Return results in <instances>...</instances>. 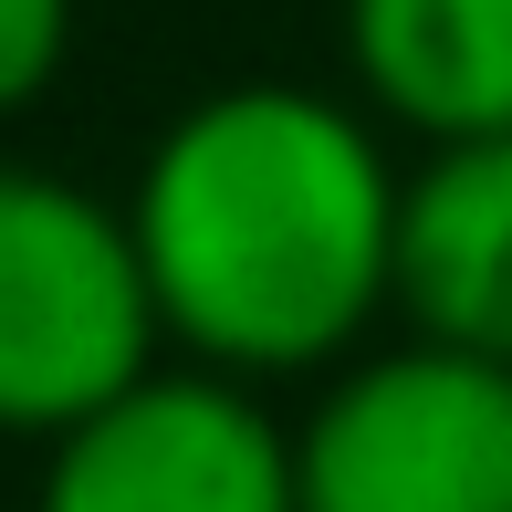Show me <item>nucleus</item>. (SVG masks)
Masks as SVG:
<instances>
[{"instance_id": "f257e3e1", "label": "nucleus", "mask_w": 512, "mask_h": 512, "mask_svg": "<svg viewBox=\"0 0 512 512\" xmlns=\"http://www.w3.org/2000/svg\"><path fill=\"white\" fill-rule=\"evenodd\" d=\"M398 147L366 95L209 84L147 136L126 230L178 356L230 377H314L356 356L398 283Z\"/></svg>"}, {"instance_id": "0eeeda50", "label": "nucleus", "mask_w": 512, "mask_h": 512, "mask_svg": "<svg viewBox=\"0 0 512 512\" xmlns=\"http://www.w3.org/2000/svg\"><path fill=\"white\" fill-rule=\"evenodd\" d=\"M74 63V0H0V115L42 105Z\"/></svg>"}, {"instance_id": "20e7f679", "label": "nucleus", "mask_w": 512, "mask_h": 512, "mask_svg": "<svg viewBox=\"0 0 512 512\" xmlns=\"http://www.w3.org/2000/svg\"><path fill=\"white\" fill-rule=\"evenodd\" d=\"M32 512H304L293 429L251 398V377L157 356L105 408L42 439Z\"/></svg>"}, {"instance_id": "f03ea898", "label": "nucleus", "mask_w": 512, "mask_h": 512, "mask_svg": "<svg viewBox=\"0 0 512 512\" xmlns=\"http://www.w3.org/2000/svg\"><path fill=\"white\" fill-rule=\"evenodd\" d=\"M157 324L126 199L74 189L63 168L0 157V439H53L147 377Z\"/></svg>"}, {"instance_id": "423d86ee", "label": "nucleus", "mask_w": 512, "mask_h": 512, "mask_svg": "<svg viewBox=\"0 0 512 512\" xmlns=\"http://www.w3.org/2000/svg\"><path fill=\"white\" fill-rule=\"evenodd\" d=\"M345 74L387 136L512 126V0H345Z\"/></svg>"}, {"instance_id": "39448f33", "label": "nucleus", "mask_w": 512, "mask_h": 512, "mask_svg": "<svg viewBox=\"0 0 512 512\" xmlns=\"http://www.w3.org/2000/svg\"><path fill=\"white\" fill-rule=\"evenodd\" d=\"M387 314L408 335L471 345L512 366V126L439 136L398 189V283Z\"/></svg>"}, {"instance_id": "7ed1b4c3", "label": "nucleus", "mask_w": 512, "mask_h": 512, "mask_svg": "<svg viewBox=\"0 0 512 512\" xmlns=\"http://www.w3.org/2000/svg\"><path fill=\"white\" fill-rule=\"evenodd\" d=\"M304 512H512V366L439 335L335 356L293 429Z\"/></svg>"}]
</instances>
